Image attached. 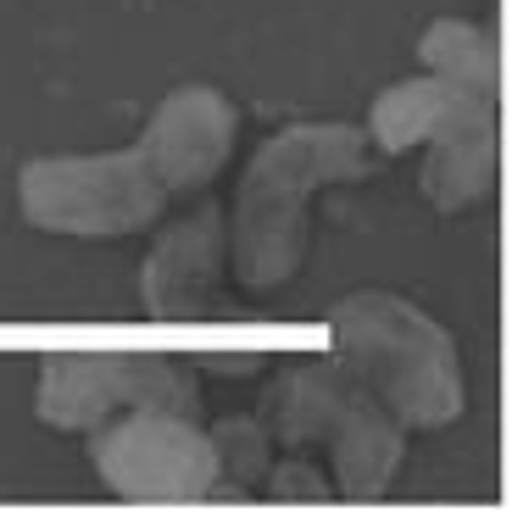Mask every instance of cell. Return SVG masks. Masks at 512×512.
I'll list each match as a JSON object with an SVG mask.
<instances>
[{"label": "cell", "instance_id": "cell-1", "mask_svg": "<svg viewBox=\"0 0 512 512\" xmlns=\"http://www.w3.org/2000/svg\"><path fill=\"white\" fill-rule=\"evenodd\" d=\"M384 156L373 151L362 123H290L256 145L245 162L229 212V262L245 295H279L307 268L312 251V195L334 184H362L379 173Z\"/></svg>", "mask_w": 512, "mask_h": 512}, {"label": "cell", "instance_id": "cell-2", "mask_svg": "<svg viewBox=\"0 0 512 512\" xmlns=\"http://www.w3.org/2000/svg\"><path fill=\"white\" fill-rule=\"evenodd\" d=\"M334 362L373 390L407 435L451 429L468 412L462 351L440 318L396 290H351L329 312Z\"/></svg>", "mask_w": 512, "mask_h": 512}, {"label": "cell", "instance_id": "cell-3", "mask_svg": "<svg viewBox=\"0 0 512 512\" xmlns=\"http://www.w3.org/2000/svg\"><path fill=\"white\" fill-rule=\"evenodd\" d=\"M368 140L379 156L423 151V201L440 218H462L496 195L501 101L457 78L412 73L384 84L368 106Z\"/></svg>", "mask_w": 512, "mask_h": 512}, {"label": "cell", "instance_id": "cell-4", "mask_svg": "<svg viewBox=\"0 0 512 512\" xmlns=\"http://www.w3.org/2000/svg\"><path fill=\"white\" fill-rule=\"evenodd\" d=\"M268 435L284 446H318L329 457L334 496L373 501L396 485L407 429L373 401V390L340 362H295L268 390Z\"/></svg>", "mask_w": 512, "mask_h": 512}, {"label": "cell", "instance_id": "cell-5", "mask_svg": "<svg viewBox=\"0 0 512 512\" xmlns=\"http://www.w3.org/2000/svg\"><path fill=\"white\" fill-rule=\"evenodd\" d=\"M167 184L140 140L117 151L28 156L17 167V212L56 240H128L167 212Z\"/></svg>", "mask_w": 512, "mask_h": 512}, {"label": "cell", "instance_id": "cell-6", "mask_svg": "<svg viewBox=\"0 0 512 512\" xmlns=\"http://www.w3.org/2000/svg\"><path fill=\"white\" fill-rule=\"evenodd\" d=\"M90 468L112 496L140 507H173V501H212L223 496V468L201 418L162 407H128L95 423Z\"/></svg>", "mask_w": 512, "mask_h": 512}, {"label": "cell", "instance_id": "cell-7", "mask_svg": "<svg viewBox=\"0 0 512 512\" xmlns=\"http://www.w3.org/2000/svg\"><path fill=\"white\" fill-rule=\"evenodd\" d=\"M128 407H162L201 418V384L179 357L156 351H51L39 362L34 418L62 435H90Z\"/></svg>", "mask_w": 512, "mask_h": 512}, {"label": "cell", "instance_id": "cell-8", "mask_svg": "<svg viewBox=\"0 0 512 512\" xmlns=\"http://www.w3.org/2000/svg\"><path fill=\"white\" fill-rule=\"evenodd\" d=\"M229 273V212L201 201L179 223H167L140 262V301L156 323H190L223 301Z\"/></svg>", "mask_w": 512, "mask_h": 512}, {"label": "cell", "instance_id": "cell-9", "mask_svg": "<svg viewBox=\"0 0 512 512\" xmlns=\"http://www.w3.org/2000/svg\"><path fill=\"white\" fill-rule=\"evenodd\" d=\"M240 140V112L218 84H179L156 101L140 145L151 151L167 195H201L218 184Z\"/></svg>", "mask_w": 512, "mask_h": 512}, {"label": "cell", "instance_id": "cell-10", "mask_svg": "<svg viewBox=\"0 0 512 512\" xmlns=\"http://www.w3.org/2000/svg\"><path fill=\"white\" fill-rule=\"evenodd\" d=\"M418 62H423V73L457 78L468 90L501 101V39L490 23H474V17H435V23L418 34Z\"/></svg>", "mask_w": 512, "mask_h": 512}, {"label": "cell", "instance_id": "cell-11", "mask_svg": "<svg viewBox=\"0 0 512 512\" xmlns=\"http://www.w3.org/2000/svg\"><path fill=\"white\" fill-rule=\"evenodd\" d=\"M212 435V451H218V468H223V496H256L262 490V474L273 462V435L262 418H229Z\"/></svg>", "mask_w": 512, "mask_h": 512}, {"label": "cell", "instance_id": "cell-12", "mask_svg": "<svg viewBox=\"0 0 512 512\" xmlns=\"http://www.w3.org/2000/svg\"><path fill=\"white\" fill-rule=\"evenodd\" d=\"M262 496H273V501H323V496H334V479L307 457H284V462H268Z\"/></svg>", "mask_w": 512, "mask_h": 512}]
</instances>
